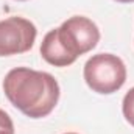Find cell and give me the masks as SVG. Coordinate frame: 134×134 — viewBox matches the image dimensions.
Masks as SVG:
<instances>
[{
    "label": "cell",
    "instance_id": "6",
    "mask_svg": "<svg viewBox=\"0 0 134 134\" xmlns=\"http://www.w3.org/2000/svg\"><path fill=\"white\" fill-rule=\"evenodd\" d=\"M0 134H14L13 120L3 109H0Z\"/></svg>",
    "mask_w": 134,
    "mask_h": 134
},
{
    "label": "cell",
    "instance_id": "2",
    "mask_svg": "<svg viewBox=\"0 0 134 134\" xmlns=\"http://www.w3.org/2000/svg\"><path fill=\"white\" fill-rule=\"evenodd\" d=\"M86 84L97 94L109 95L122 89L126 81L125 63L112 53H98L89 58L83 69Z\"/></svg>",
    "mask_w": 134,
    "mask_h": 134
},
{
    "label": "cell",
    "instance_id": "4",
    "mask_svg": "<svg viewBox=\"0 0 134 134\" xmlns=\"http://www.w3.org/2000/svg\"><path fill=\"white\" fill-rule=\"evenodd\" d=\"M37 30L25 17L11 16L0 20V56L20 55L31 50Z\"/></svg>",
    "mask_w": 134,
    "mask_h": 134
},
{
    "label": "cell",
    "instance_id": "9",
    "mask_svg": "<svg viewBox=\"0 0 134 134\" xmlns=\"http://www.w3.org/2000/svg\"><path fill=\"white\" fill-rule=\"evenodd\" d=\"M17 2H27V0H17Z\"/></svg>",
    "mask_w": 134,
    "mask_h": 134
},
{
    "label": "cell",
    "instance_id": "1",
    "mask_svg": "<svg viewBox=\"0 0 134 134\" xmlns=\"http://www.w3.org/2000/svg\"><path fill=\"white\" fill-rule=\"evenodd\" d=\"M3 92L22 114L30 119H42L56 108L61 89L56 78L47 72L16 67L6 73Z\"/></svg>",
    "mask_w": 134,
    "mask_h": 134
},
{
    "label": "cell",
    "instance_id": "3",
    "mask_svg": "<svg viewBox=\"0 0 134 134\" xmlns=\"http://www.w3.org/2000/svg\"><path fill=\"white\" fill-rule=\"evenodd\" d=\"M53 31L58 44L73 63L78 56L95 48L100 41L98 27L84 16H73L67 19Z\"/></svg>",
    "mask_w": 134,
    "mask_h": 134
},
{
    "label": "cell",
    "instance_id": "8",
    "mask_svg": "<svg viewBox=\"0 0 134 134\" xmlns=\"http://www.w3.org/2000/svg\"><path fill=\"white\" fill-rule=\"evenodd\" d=\"M64 134H78V133H64Z\"/></svg>",
    "mask_w": 134,
    "mask_h": 134
},
{
    "label": "cell",
    "instance_id": "5",
    "mask_svg": "<svg viewBox=\"0 0 134 134\" xmlns=\"http://www.w3.org/2000/svg\"><path fill=\"white\" fill-rule=\"evenodd\" d=\"M122 112H123V117L125 120L134 126V87H131L125 97H123V101H122Z\"/></svg>",
    "mask_w": 134,
    "mask_h": 134
},
{
    "label": "cell",
    "instance_id": "7",
    "mask_svg": "<svg viewBox=\"0 0 134 134\" xmlns=\"http://www.w3.org/2000/svg\"><path fill=\"white\" fill-rule=\"evenodd\" d=\"M115 2H119V3H133L134 0H115Z\"/></svg>",
    "mask_w": 134,
    "mask_h": 134
}]
</instances>
